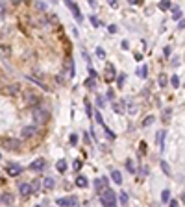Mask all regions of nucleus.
Here are the masks:
<instances>
[{
    "mask_svg": "<svg viewBox=\"0 0 185 207\" xmlns=\"http://www.w3.org/2000/svg\"><path fill=\"white\" fill-rule=\"evenodd\" d=\"M100 203L104 205V207H119L117 205V192H113L109 187L102 192V196H100Z\"/></svg>",
    "mask_w": 185,
    "mask_h": 207,
    "instance_id": "1",
    "label": "nucleus"
},
{
    "mask_svg": "<svg viewBox=\"0 0 185 207\" xmlns=\"http://www.w3.org/2000/svg\"><path fill=\"white\" fill-rule=\"evenodd\" d=\"M56 203H58V207H78V196H68V198H58L56 200Z\"/></svg>",
    "mask_w": 185,
    "mask_h": 207,
    "instance_id": "2",
    "label": "nucleus"
},
{
    "mask_svg": "<svg viewBox=\"0 0 185 207\" xmlns=\"http://www.w3.org/2000/svg\"><path fill=\"white\" fill-rule=\"evenodd\" d=\"M19 192H20V196L22 198H28V196H32L33 194V189H32V183H19Z\"/></svg>",
    "mask_w": 185,
    "mask_h": 207,
    "instance_id": "3",
    "label": "nucleus"
},
{
    "mask_svg": "<svg viewBox=\"0 0 185 207\" xmlns=\"http://www.w3.org/2000/svg\"><path fill=\"white\" fill-rule=\"evenodd\" d=\"M6 172H8V176L15 178V176H19V174L22 172V167L17 165V163H8V165H6Z\"/></svg>",
    "mask_w": 185,
    "mask_h": 207,
    "instance_id": "4",
    "label": "nucleus"
},
{
    "mask_svg": "<svg viewBox=\"0 0 185 207\" xmlns=\"http://www.w3.org/2000/svg\"><path fill=\"white\" fill-rule=\"evenodd\" d=\"M65 4H67V8H68V9H71V11H72V15H74V19H76L78 22H82V19H83V17H82V11H80V8H78V4H76V2H65Z\"/></svg>",
    "mask_w": 185,
    "mask_h": 207,
    "instance_id": "5",
    "label": "nucleus"
},
{
    "mask_svg": "<svg viewBox=\"0 0 185 207\" xmlns=\"http://www.w3.org/2000/svg\"><path fill=\"white\" fill-rule=\"evenodd\" d=\"M92 187H95V192L98 194V196H102V192L107 189L106 187V183H104V179L102 178H98V179H95V183H92Z\"/></svg>",
    "mask_w": 185,
    "mask_h": 207,
    "instance_id": "6",
    "label": "nucleus"
},
{
    "mask_svg": "<svg viewBox=\"0 0 185 207\" xmlns=\"http://www.w3.org/2000/svg\"><path fill=\"white\" fill-rule=\"evenodd\" d=\"M165 137H167V131L165 129H161V131L155 133V141H157V144H159L161 150H165Z\"/></svg>",
    "mask_w": 185,
    "mask_h": 207,
    "instance_id": "7",
    "label": "nucleus"
},
{
    "mask_svg": "<svg viewBox=\"0 0 185 207\" xmlns=\"http://www.w3.org/2000/svg\"><path fill=\"white\" fill-rule=\"evenodd\" d=\"M43 187H44V191H52L56 187V179L54 178H44L43 179Z\"/></svg>",
    "mask_w": 185,
    "mask_h": 207,
    "instance_id": "8",
    "label": "nucleus"
},
{
    "mask_svg": "<svg viewBox=\"0 0 185 207\" xmlns=\"http://www.w3.org/2000/svg\"><path fill=\"white\" fill-rule=\"evenodd\" d=\"M30 168H32V170H37V172H39V170H43V168H44V159H43V157L35 159L33 163L30 165Z\"/></svg>",
    "mask_w": 185,
    "mask_h": 207,
    "instance_id": "9",
    "label": "nucleus"
},
{
    "mask_svg": "<svg viewBox=\"0 0 185 207\" xmlns=\"http://www.w3.org/2000/svg\"><path fill=\"white\" fill-rule=\"evenodd\" d=\"M68 67V78H74V74H76V68H74V61H72V57H68L67 59V63H65V68Z\"/></svg>",
    "mask_w": 185,
    "mask_h": 207,
    "instance_id": "10",
    "label": "nucleus"
},
{
    "mask_svg": "<svg viewBox=\"0 0 185 207\" xmlns=\"http://www.w3.org/2000/svg\"><path fill=\"white\" fill-rule=\"evenodd\" d=\"M76 187H80V189L89 187V181H87V178H85V176H78V178H76Z\"/></svg>",
    "mask_w": 185,
    "mask_h": 207,
    "instance_id": "11",
    "label": "nucleus"
},
{
    "mask_svg": "<svg viewBox=\"0 0 185 207\" xmlns=\"http://www.w3.org/2000/svg\"><path fill=\"white\" fill-rule=\"evenodd\" d=\"M13 196L9 194V192H6V194H0V202H2V203H6V205H11L13 203Z\"/></svg>",
    "mask_w": 185,
    "mask_h": 207,
    "instance_id": "12",
    "label": "nucleus"
},
{
    "mask_svg": "<svg viewBox=\"0 0 185 207\" xmlns=\"http://www.w3.org/2000/svg\"><path fill=\"white\" fill-rule=\"evenodd\" d=\"M111 179L117 183V185H120V183H122V174L119 170H111Z\"/></svg>",
    "mask_w": 185,
    "mask_h": 207,
    "instance_id": "13",
    "label": "nucleus"
},
{
    "mask_svg": "<svg viewBox=\"0 0 185 207\" xmlns=\"http://www.w3.org/2000/svg\"><path fill=\"white\" fill-rule=\"evenodd\" d=\"M170 117H172V109H170V107L163 109V113H161V119H163V122H169Z\"/></svg>",
    "mask_w": 185,
    "mask_h": 207,
    "instance_id": "14",
    "label": "nucleus"
},
{
    "mask_svg": "<svg viewBox=\"0 0 185 207\" xmlns=\"http://www.w3.org/2000/svg\"><path fill=\"white\" fill-rule=\"evenodd\" d=\"M56 168H58V172H61V174H63V172L67 170V161H65V159H59L58 163H56Z\"/></svg>",
    "mask_w": 185,
    "mask_h": 207,
    "instance_id": "15",
    "label": "nucleus"
},
{
    "mask_svg": "<svg viewBox=\"0 0 185 207\" xmlns=\"http://www.w3.org/2000/svg\"><path fill=\"white\" fill-rule=\"evenodd\" d=\"M157 83H159V87H167V83H169L167 74H159V76H157Z\"/></svg>",
    "mask_w": 185,
    "mask_h": 207,
    "instance_id": "16",
    "label": "nucleus"
},
{
    "mask_svg": "<svg viewBox=\"0 0 185 207\" xmlns=\"http://www.w3.org/2000/svg\"><path fill=\"white\" fill-rule=\"evenodd\" d=\"M170 11H172V19H174V20H181V11H180L178 6H172Z\"/></svg>",
    "mask_w": 185,
    "mask_h": 207,
    "instance_id": "17",
    "label": "nucleus"
},
{
    "mask_svg": "<svg viewBox=\"0 0 185 207\" xmlns=\"http://www.w3.org/2000/svg\"><path fill=\"white\" fill-rule=\"evenodd\" d=\"M137 74L141 76V78H146V76H148V67H146V65H141V67L137 68Z\"/></svg>",
    "mask_w": 185,
    "mask_h": 207,
    "instance_id": "18",
    "label": "nucleus"
},
{
    "mask_svg": "<svg viewBox=\"0 0 185 207\" xmlns=\"http://www.w3.org/2000/svg\"><path fill=\"white\" fill-rule=\"evenodd\" d=\"M119 200H120V203H122V205L126 207V205H128V200H130V196H128V192H126V191H122V192L119 194Z\"/></svg>",
    "mask_w": 185,
    "mask_h": 207,
    "instance_id": "19",
    "label": "nucleus"
},
{
    "mask_svg": "<svg viewBox=\"0 0 185 207\" xmlns=\"http://www.w3.org/2000/svg\"><path fill=\"white\" fill-rule=\"evenodd\" d=\"M161 202H163V203H169L170 202V191L169 189H165L163 192H161Z\"/></svg>",
    "mask_w": 185,
    "mask_h": 207,
    "instance_id": "20",
    "label": "nucleus"
},
{
    "mask_svg": "<svg viewBox=\"0 0 185 207\" xmlns=\"http://www.w3.org/2000/svg\"><path fill=\"white\" fill-rule=\"evenodd\" d=\"M85 87H87V89H96V80H95V78L85 80Z\"/></svg>",
    "mask_w": 185,
    "mask_h": 207,
    "instance_id": "21",
    "label": "nucleus"
},
{
    "mask_svg": "<svg viewBox=\"0 0 185 207\" xmlns=\"http://www.w3.org/2000/svg\"><path fill=\"white\" fill-rule=\"evenodd\" d=\"M124 80H126V74H124V72H122V74H117V85H119L120 89L124 87Z\"/></svg>",
    "mask_w": 185,
    "mask_h": 207,
    "instance_id": "22",
    "label": "nucleus"
},
{
    "mask_svg": "<svg viewBox=\"0 0 185 207\" xmlns=\"http://www.w3.org/2000/svg\"><path fill=\"white\" fill-rule=\"evenodd\" d=\"M102 128H104V131H106V137H107V139H111V141H113L115 137H117V135H115V133H113V131H111V129H109V128L106 126V124H104Z\"/></svg>",
    "mask_w": 185,
    "mask_h": 207,
    "instance_id": "23",
    "label": "nucleus"
},
{
    "mask_svg": "<svg viewBox=\"0 0 185 207\" xmlns=\"http://www.w3.org/2000/svg\"><path fill=\"white\" fill-rule=\"evenodd\" d=\"M32 189H33V194L39 192V189H41V179H33V181H32Z\"/></svg>",
    "mask_w": 185,
    "mask_h": 207,
    "instance_id": "24",
    "label": "nucleus"
},
{
    "mask_svg": "<svg viewBox=\"0 0 185 207\" xmlns=\"http://www.w3.org/2000/svg\"><path fill=\"white\" fill-rule=\"evenodd\" d=\"M159 165H161V170H163L167 176H170V168H169V163H167V161H161Z\"/></svg>",
    "mask_w": 185,
    "mask_h": 207,
    "instance_id": "25",
    "label": "nucleus"
},
{
    "mask_svg": "<svg viewBox=\"0 0 185 207\" xmlns=\"http://www.w3.org/2000/svg\"><path fill=\"white\" fill-rule=\"evenodd\" d=\"M159 9H163V11H167V9H172V4H170V2H167V0H163V2L159 4Z\"/></svg>",
    "mask_w": 185,
    "mask_h": 207,
    "instance_id": "26",
    "label": "nucleus"
},
{
    "mask_svg": "<svg viewBox=\"0 0 185 207\" xmlns=\"http://www.w3.org/2000/svg\"><path fill=\"white\" fill-rule=\"evenodd\" d=\"M126 170L131 172V174L135 172V167H133V161H131V159H126Z\"/></svg>",
    "mask_w": 185,
    "mask_h": 207,
    "instance_id": "27",
    "label": "nucleus"
},
{
    "mask_svg": "<svg viewBox=\"0 0 185 207\" xmlns=\"http://www.w3.org/2000/svg\"><path fill=\"white\" fill-rule=\"evenodd\" d=\"M154 120H155V117H154V115H148V117L143 120V126H150V124H154Z\"/></svg>",
    "mask_w": 185,
    "mask_h": 207,
    "instance_id": "28",
    "label": "nucleus"
},
{
    "mask_svg": "<svg viewBox=\"0 0 185 207\" xmlns=\"http://www.w3.org/2000/svg\"><path fill=\"white\" fill-rule=\"evenodd\" d=\"M106 68H107V72L111 74V80H113V78H117V71H115V67H113V65H106Z\"/></svg>",
    "mask_w": 185,
    "mask_h": 207,
    "instance_id": "29",
    "label": "nucleus"
},
{
    "mask_svg": "<svg viewBox=\"0 0 185 207\" xmlns=\"http://www.w3.org/2000/svg\"><path fill=\"white\" fill-rule=\"evenodd\" d=\"M170 85H172L174 89H178V87H180V78H178V76H170Z\"/></svg>",
    "mask_w": 185,
    "mask_h": 207,
    "instance_id": "30",
    "label": "nucleus"
},
{
    "mask_svg": "<svg viewBox=\"0 0 185 207\" xmlns=\"http://www.w3.org/2000/svg\"><path fill=\"white\" fill-rule=\"evenodd\" d=\"M83 104H85V113H87L89 117H91V115H92V107H91V102H89V100H83Z\"/></svg>",
    "mask_w": 185,
    "mask_h": 207,
    "instance_id": "31",
    "label": "nucleus"
},
{
    "mask_svg": "<svg viewBox=\"0 0 185 207\" xmlns=\"http://www.w3.org/2000/svg\"><path fill=\"white\" fill-rule=\"evenodd\" d=\"M95 120L100 124V126H104V119H102V115H100V111H95Z\"/></svg>",
    "mask_w": 185,
    "mask_h": 207,
    "instance_id": "32",
    "label": "nucleus"
},
{
    "mask_svg": "<svg viewBox=\"0 0 185 207\" xmlns=\"http://www.w3.org/2000/svg\"><path fill=\"white\" fill-rule=\"evenodd\" d=\"M68 143H71L72 146H76V144H78V135H76V133H72L71 137H68Z\"/></svg>",
    "mask_w": 185,
    "mask_h": 207,
    "instance_id": "33",
    "label": "nucleus"
},
{
    "mask_svg": "<svg viewBox=\"0 0 185 207\" xmlns=\"http://www.w3.org/2000/svg\"><path fill=\"white\" fill-rule=\"evenodd\" d=\"M96 56H98V59H106V52H104V48L96 47Z\"/></svg>",
    "mask_w": 185,
    "mask_h": 207,
    "instance_id": "34",
    "label": "nucleus"
},
{
    "mask_svg": "<svg viewBox=\"0 0 185 207\" xmlns=\"http://www.w3.org/2000/svg\"><path fill=\"white\" fill-rule=\"evenodd\" d=\"M91 24L95 26V28H98V26H100V20H98V19H96L95 15H91Z\"/></svg>",
    "mask_w": 185,
    "mask_h": 207,
    "instance_id": "35",
    "label": "nucleus"
},
{
    "mask_svg": "<svg viewBox=\"0 0 185 207\" xmlns=\"http://www.w3.org/2000/svg\"><path fill=\"white\" fill-rule=\"evenodd\" d=\"M117 30H119L117 24H109V26H107V32H109V33H117Z\"/></svg>",
    "mask_w": 185,
    "mask_h": 207,
    "instance_id": "36",
    "label": "nucleus"
},
{
    "mask_svg": "<svg viewBox=\"0 0 185 207\" xmlns=\"http://www.w3.org/2000/svg\"><path fill=\"white\" fill-rule=\"evenodd\" d=\"M139 172H141V176H143V178H145V176H148V167H146V165H143Z\"/></svg>",
    "mask_w": 185,
    "mask_h": 207,
    "instance_id": "37",
    "label": "nucleus"
},
{
    "mask_svg": "<svg viewBox=\"0 0 185 207\" xmlns=\"http://www.w3.org/2000/svg\"><path fill=\"white\" fill-rule=\"evenodd\" d=\"M96 105H98V107H104V98H102L100 95H96Z\"/></svg>",
    "mask_w": 185,
    "mask_h": 207,
    "instance_id": "38",
    "label": "nucleus"
},
{
    "mask_svg": "<svg viewBox=\"0 0 185 207\" xmlns=\"http://www.w3.org/2000/svg\"><path fill=\"white\" fill-rule=\"evenodd\" d=\"M169 207H180V202H178V200H174V198H170V202H169Z\"/></svg>",
    "mask_w": 185,
    "mask_h": 207,
    "instance_id": "39",
    "label": "nucleus"
},
{
    "mask_svg": "<svg viewBox=\"0 0 185 207\" xmlns=\"http://www.w3.org/2000/svg\"><path fill=\"white\" fill-rule=\"evenodd\" d=\"M113 111L120 115V113H122V107H120V104H113Z\"/></svg>",
    "mask_w": 185,
    "mask_h": 207,
    "instance_id": "40",
    "label": "nucleus"
},
{
    "mask_svg": "<svg viewBox=\"0 0 185 207\" xmlns=\"http://www.w3.org/2000/svg\"><path fill=\"white\" fill-rule=\"evenodd\" d=\"M139 152H141V154H146V143H145V141L139 144Z\"/></svg>",
    "mask_w": 185,
    "mask_h": 207,
    "instance_id": "41",
    "label": "nucleus"
},
{
    "mask_svg": "<svg viewBox=\"0 0 185 207\" xmlns=\"http://www.w3.org/2000/svg\"><path fill=\"white\" fill-rule=\"evenodd\" d=\"M72 168H74V170H80V168H82V161H80V159H76V161H74Z\"/></svg>",
    "mask_w": 185,
    "mask_h": 207,
    "instance_id": "42",
    "label": "nucleus"
},
{
    "mask_svg": "<svg viewBox=\"0 0 185 207\" xmlns=\"http://www.w3.org/2000/svg\"><path fill=\"white\" fill-rule=\"evenodd\" d=\"M128 111H130L131 115H135V113H137V105H135V104H130V107H128Z\"/></svg>",
    "mask_w": 185,
    "mask_h": 207,
    "instance_id": "43",
    "label": "nucleus"
},
{
    "mask_svg": "<svg viewBox=\"0 0 185 207\" xmlns=\"http://www.w3.org/2000/svg\"><path fill=\"white\" fill-rule=\"evenodd\" d=\"M106 96H107L109 100H113V98H115V91H113V89H107V95H106Z\"/></svg>",
    "mask_w": 185,
    "mask_h": 207,
    "instance_id": "44",
    "label": "nucleus"
},
{
    "mask_svg": "<svg viewBox=\"0 0 185 207\" xmlns=\"http://www.w3.org/2000/svg\"><path fill=\"white\" fill-rule=\"evenodd\" d=\"M120 47H122V50H128V48H130V43H128V41H122Z\"/></svg>",
    "mask_w": 185,
    "mask_h": 207,
    "instance_id": "45",
    "label": "nucleus"
},
{
    "mask_svg": "<svg viewBox=\"0 0 185 207\" xmlns=\"http://www.w3.org/2000/svg\"><path fill=\"white\" fill-rule=\"evenodd\" d=\"M89 76L96 80V72H95V68H91V67H89Z\"/></svg>",
    "mask_w": 185,
    "mask_h": 207,
    "instance_id": "46",
    "label": "nucleus"
},
{
    "mask_svg": "<svg viewBox=\"0 0 185 207\" xmlns=\"http://www.w3.org/2000/svg\"><path fill=\"white\" fill-rule=\"evenodd\" d=\"M172 67H180V57H178V56L172 59Z\"/></svg>",
    "mask_w": 185,
    "mask_h": 207,
    "instance_id": "47",
    "label": "nucleus"
},
{
    "mask_svg": "<svg viewBox=\"0 0 185 207\" xmlns=\"http://www.w3.org/2000/svg\"><path fill=\"white\" fill-rule=\"evenodd\" d=\"M178 28H180V30L185 28V20H180V22H178Z\"/></svg>",
    "mask_w": 185,
    "mask_h": 207,
    "instance_id": "48",
    "label": "nucleus"
},
{
    "mask_svg": "<svg viewBox=\"0 0 185 207\" xmlns=\"http://www.w3.org/2000/svg\"><path fill=\"white\" fill-rule=\"evenodd\" d=\"M163 54H165V57H169V56H170V47H167V48H165V52H163Z\"/></svg>",
    "mask_w": 185,
    "mask_h": 207,
    "instance_id": "49",
    "label": "nucleus"
},
{
    "mask_svg": "<svg viewBox=\"0 0 185 207\" xmlns=\"http://www.w3.org/2000/svg\"><path fill=\"white\" fill-rule=\"evenodd\" d=\"M83 141H85V144H91V139H89V137L83 133Z\"/></svg>",
    "mask_w": 185,
    "mask_h": 207,
    "instance_id": "50",
    "label": "nucleus"
},
{
    "mask_svg": "<svg viewBox=\"0 0 185 207\" xmlns=\"http://www.w3.org/2000/svg\"><path fill=\"white\" fill-rule=\"evenodd\" d=\"M135 59H137V61H141V59H143V56L139 54V52H135Z\"/></svg>",
    "mask_w": 185,
    "mask_h": 207,
    "instance_id": "51",
    "label": "nucleus"
},
{
    "mask_svg": "<svg viewBox=\"0 0 185 207\" xmlns=\"http://www.w3.org/2000/svg\"><path fill=\"white\" fill-rule=\"evenodd\" d=\"M180 200H181V202L185 203V192H181V196H180Z\"/></svg>",
    "mask_w": 185,
    "mask_h": 207,
    "instance_id": "52",
    "label": "nucleus"
},
{
    "mask_svg": "<svg viewBox=\"0 0 185 207\" xmlns=\"http://www.w3.org/2000/svg\"><path fill=\"white\" fill-rule=\"evenodd\" d=\"M35 207H43V205H35Z\"/></svg>",
    "mask_w": 185,
    "mask_h": 207,
    "instance_id": "53",
    "label": "nucleus"
}]
</instances>
